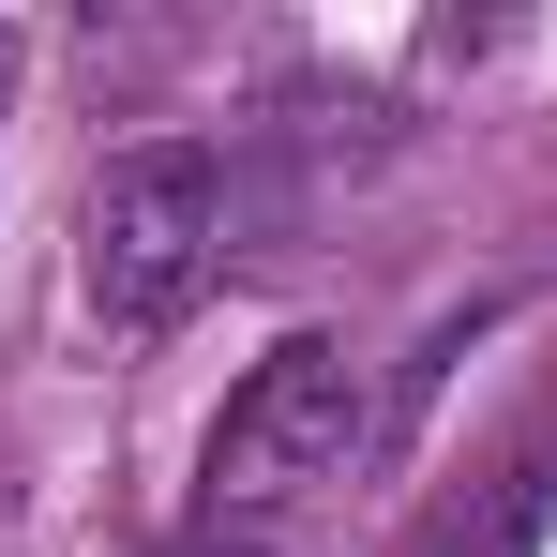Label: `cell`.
<instances>
[{
    "label": "cell",
    "mask_w": 557,
    "mask_h": 557,
    "mask_svg": "<svg viewBox=\"0 0 557 557\" xmlns=\"http://www.w3.org/2000/svg\"><path fill=\"white\" fill-rule=\"evenodd\" d=\"M362 453H376V362L347 332H286L272 362L226 392V422L196 453V497H211V528H272L301 497H332Z\"/></svg>",
    "instance_id": "cell-1"
},
{
    "label": "cell",
    "mask_w": 557,
    "mask_h": 557,
    "mask_svg": "<svg viewBox=\"0 0 557 557\" xmlns=\"http://www.w3.org/2000/svg\"><path fill=\"white\" fill-rule=\"evenodd\" d=\"M226 257V166L196 151V136H151V151H121L76 211V286H91L106 332H166L196 286Z\"/></svg>",
    "instance_id": "cell-2"
},
{
    "label": "cell",
    "mask_w": 557,
    "mask_h": 557,
    "mask_svg": "<svg viewBox=\"0 0 557 557\" xmlns=\"http://www.w3.org/2000/svg\"><path fill=\"white\" fill-rule=\"evenodd\" d=\"M543 528H557V437H528L422 528V557H543Z\"/></svg>",
    "instance_id": "cell-3"
},
{
    "label": "cell",
    "mask_w": 557,
    "mask_h": 557,
    "mask_svg": "<svg viewBox=\"0 0 557 557\" xmlns=\"http://www.w3.org/2000/svg\"><path fill=\"white\" fill-rule=\"evenodd\" d=\"M15 61H30V46H15V30H0V106H15Z\"/></svg>",
    "instance_id": "cell-4"
}]
</instances>
